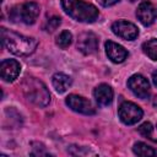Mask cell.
<instances>
[{
    "label": "cell",
    "mask_w": 157,
    "mask_h": 157,
    "mask_svg": "<svg viewBox=\"0 0 157 157\" xmlns=\"http://www.w3.org/2000/svg\"><path fill=\"white\" fill-rule=\"evenodd\" d=\"M93 96L97 101L98 104L101 105H108L112 103L113 101V90L109 85L107 83H101L98 85L94 91H93Z\"/></svg>",
    "instance_id": "cell-13"
},
{
    "label": "cell",
    "mask_w": 157,
    "mask_h": 157,
    "mask_svg": "<svg viewBox=\"0 0 157 157\" xmlns=\"http://www.w3.org/2000/svg\"><path fill=\"white\" fill-rule=\"evenodd\" d=\"M52 83H53V87L55 88L56 92L59 93H64L72 83V80L69 75L66 74H63V72H56L53 75L52 77Z\"/></svg>",
    "instance_id": "cell-14"
},
{
    "label": "cell",
    "mask_w": 157,
    "mask_h": 157,
    "mask_svg": "<svg viewBox=\"0 0 157 157\" xmlns=\"http://www.w3.org/2000/svg\"><path fill=\"white\" fill-rule=\"evenodd\" d=\"M71 42H72V34H71L69 31H63V32L58 36V38H56V44H58L60 48H63V49L67 48V47L71 44Z\"/></svg>",
    "instance_id": "cell-17"
},
{
    "label": "cell",
    "mask_w": 157,
    "mask_h": 157,
    "mask_svg": "<svg viewBox=\"0 0 157 157\" xmlns=\"http://www.w3.org/2000/svg\"><path fill=\"white\" fill-rule=\"evenodd\" d=\"M142 50L144 53L152 60L157 61V39L152 38L142 44Z\"/></svg>",
    "instance_id": "cell-16"
},
{
    "label": "cell",
    "mask_w": 157,
    "mask_h": 157,
    "mask_svg": "<svg viewBox=\"0 0 157 157\" xmlns=\"http://www.w3.org/2000/svg\"><path fill=\"white\" fill-rule=\"evenodd\" d=\"M1 42L12 54L20 56H27L34 53L37 49L38 42L32 37H26L18 34L16 32L9 31L6 28H1Z\"/></svg>",
    "instance_id": "cell-1"
},
{
    "label": "cell",
    "mask_w": 157,
    "mask_h": 157,
    "mask_svg": "<svg viewBox=\"0 0 157 157\" xmlns=\"http://www.w3.org/2000/svg\"><path fill=\"white\" fill-rule=\"evenodd\" d=\"M23 93L26 98L38 107H45L50 102V93L47 86L34 77H26L23 83Z\"/></svg>",
    "instance_id": "cell-3"
},
{
    "label": "cell",
    "mask_w": 157,
    "mask_h": 157,
    "mask_svg": "<svg viewBox=\"0 0 157 157\" xmlns=\"http://www.w3.org/2000/svg\"><path fill=\"white\" fill-rule=\"evenodd\" d=\"M152 130H153L152 124L148 123V121H146V123H144V124H141V125L139 126V132H140L144 137L152 139Z\"/></svg>",
    "instance_id": "cell-19"
},
{
    "label": "cell",
    "mask_w": 157,
    "mask_h": 157,
    "mask_svg": "<svg viewBox=\"0 0 157 157\" xmlns=\"http://www.w3.org/2000/svg\"><path fill=\"white\" fill-rule=\"evenodd\" d=\"M112 31L114 34H117L118 37H120L125 40H134L139 36L137 27L134 23L124 21V20L115 21L112 25Z\"/></svg>",
    "instance_id": "cell-7"
},
{
    "label": "cell",
    "mask_w": 157,
    "mask_h": 157,
    "mask_svg": "<svg viewBox=\"0 0 157 157\" xmlns=\"http://www.w3.org/2000/svg\"><path fill=\"white\" fill-rule=\"evenodd\" d=\"M60 23H61L60 17L53 16V17H50V18L47 21V23H45V31H48V32H54V31L59 27Z\"/></svg>",
    "instance_id": "cell-18"
},
{
    "label": "cell",
    "mask_w": 157,
    "mask_h": 157,
    "mask_svg": "<svg viewBox=\"0 0 157 157\" xmlns=\"http://www.w3.org/2000/svg\"><path fill=\"white\" fill-rule=\"evenodd\" d=\"M129 1H131V2H135V1H137V0H129Z\"/></svg>",
    "instance_id": "cell-22"
},
{
    "label": "cell",
    "mask_w": 157,
    "mask_h": 157,
    "mask_svg": "<svg viewBox=\"0 0 157 157\" xmlns=\"http://www.w3.org/2000/svg\"><path fill=\"white\" fill-rule=\"evenodd\" d=\"M136 16L144 26H150L155 22L156 17H157V10L152 5V2L146 0L139 5V7L136 10Z\"/></svg>",
    "instance_id": "cell-11"
},
{
    "label": "cell",
    "mask_w": 157,
    "mask_h": 157,
    "mask_svg": "<svg viewBox=\"0 0 157 157\" xmlns=\"http://www.w3.org/2000/svg\"><path fill=\"white\" fill-rule=\"evenodd\" d=\"M77 49L85 55L96 53V50L98 49V39L96 34L92 32L81 33L77 39Z\"/></svg>",
    "instance_id": "cell-10"
},
{
    "label": "cell",
    "mask_w": 157,
    "mask_h": 157,
    "mask_svg": "<svg viewBox=\"0 0 157 157\" xmlns=\"http://www.w3.org/2000/svg\"><path fill=\"white\" fill-rule=\"evenodd\" d=\"M102 6L104 7H108V6H113L115 5L117 2H119V0H97Z\"/></svg>",
    "instance_id": "cell-20"
},
{
    "label": "cell",
    "mask_w": 157,
    "mask_h": 157,
    "mask_svg": "<svg viewBox=\"0 0 157 157\" xmlns=\"http://www.w3.org/2000/svg\"><path fill=\"white\" fill-rule=\"evenodd\" d=\"M120 120L126 125H134L142 118V109L132 102H123L118 109Z\"/></svg>",
    "instance_id": "cell-5"
},
{
    "label": "cell",
    "mask_w": 157,
    "mask_h": 157,
    "mask_svg": "<svg viewBox=\"0 0 157 157\" xmlns=\"http://www.w3.org/2000/svg\"><path fill=\"white\" fill-rule=\"evenodd\" d=\"M132 151H134L135 155L141 156V157H148V156H155L156 155V151L145 142H136L132 147Z\"/></svg>",
    "instance_id": "cell-15"
},
{
    "label": "cell",
    "mask_w": 157,
    "mask_h": 157,
    "mask_svg": "<svg viewBox=\"0 0 157 157\" xmlns=\"http://www.w3.org/2000/svg\"><path fill=\"white\" fill-rule=\"evenodd\" d=\"M105 53H107V56L115 64H119V63H123L126 58H128V50L121 47L120 44L118 43H114L112 40H107L105 42Z\"/></svg>",
    "instance_id": "cell-12"
},
{
    "label": "cell",
    "mask_w": 157,
    "mask_h": 157,
    "mask_svg": "<svg viewBox=\"0 0 157 157\" xmlns=\"http://www.w3.org/2000/svg\"><path fill=\"white\" fill-rule=\"evenodd\" d=\"M21 71V65L15 59H5L0 64V76L6 82L15 81Z\"/></svg>",
    "instance_id": "cell-9"
},
{
    "label": "cell",
    "mask_w": 157,
    "mask_h": 157,
    "mask_svg": "<svg viewBox=\"0 0 157 157\" xmlns=\"http://www.w3.org/2000/svg\"><path fill=\"white\" fill-rule=\"evenodd\" d=\"M128 87L130 88V91L139 98H147L148 93H150V83L147 81L146 77H144L140 74H135L132 75L129 80H128Z\"/></svg>",
    "instance_id": "cell-8"
},
{
    "label": "cell",
    "mask_w": 157,
    "mask_h": 157,
    "mask_svg": "<svg viewBox=\"0 0 157 157\" xmlns=\"http://www.w3.org/2000/svg\"><path fill=\"white\" fill-rule=\"evenodd\" d=\"M61 6L71 18L78 22L91 23L96 21L99 15L94 5L83 0H61Z\"/></svg>",
    "instance_id": "cell-2"
},
{
    "label": "cell",
    "mask_w": 157,
    "mask_h": 157,
    "mask_svg": "<svg viewBox=\"0 0 157 157\" xmlns=\"http://www.w3.org/2000/svg\"><path fill=\"white\" fill-rule=\"evenodd\" d=\"M39 5L33 1H27L21 5H16L10 10V20L12 22H22L26 25H32L39 16Z\"/></svg>",
    "instance_id": "cell-4"
},
{
    "label": "cell",
    "mask_w": 157,
    "mask_h": 157,
    "mask_svg": "<svg viewBox=\"0 0 157 157\" xmlns=\"http://www.w3.org/2000/svg\"><path fill=\"white\" fill-rule=\"evenodd\" d=\"M152 80H153V83L157 86V71H153V74H152Z\"/></svg>",
    "instance_id": "cell-21"
},
{
    "label": "cell",
    "mask_w": 157,
    "mask_h": 157,
    "mask_svg": "<svg viewBox=\"0 0 157 157\" xmlns=\"http://www.w3.org/2000/svg\"><path fill=\"white\" fill-rule=\"evenodd\" d=\"M65 102L69 105V108L72 109L74 112H77V113L85 114V115H92V114L96 113V109L92 105V103L88 99H86L85 97H82V96L69 94L66 97Z\"/></svg>",
    "instance_id": "cell-6"
}]
</instances>
